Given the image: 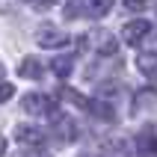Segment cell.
<instances>
[{"label":"cell","instance_id":"1","mask_svg":"<svg viewBox=\"0 0 157 157\" xmlns=\"http://www.w3.org/2000/svg\"><path fill=\"white\" fill-rule=\"evenodd\" d=\"M113 9V0H71V6L65 9V18L86 15V18H104Z\"/></svg>","mask_w":157,"mask_h":157},{"label":"cell","instance_id":"2","mask_svg":"<svg viewBox=\"0 0 157 157\" xmlns=\"http://www.w3.org/2000/svg\"><path fill=\"white\" fill-rule=\"evenodd\" d=\"M36 44H42V48H65L71 44V36L59 27H51V24H42L36 30Z\"/></svg>","mask_w":157,"mask_h":157},{"label":"cell","instance_id":"3","mask_svg":"<svg viewBox=\"0 0 157 157\" xmlns=\"http://www.w3.org/2000/svg\"><path fill=\"white\" fill-rule=\"evenodd\" d=\"M80 44H83V48L92 44L95 53H101V56H113V53H116V39L107 33V30H95V33L89 36V39H83Z\"/></svg>","mask_w":157,"mask_h":157},{"label":"cell","instance_id":"4","mask_svg":"<svg viewBox=\"0 0 157 157\" xmlns=\"http://www.w3.org/2000/svg\"><path fill=\"white\" fill-rule=\"evenodd\" d=\"M24 110L33 116H51L53 113V98L42 95V92H27L24 95Z\"/></svg>","mask_w":157,"mask_h":157},{"label":"cell","instance_id":"5","mask_svg":"<svg viewBox=\"0 0 157 157\" xmlns=\"http://www.w3.org/2000/svg\"><path fill=\"white\" fill-rule=\"evenodd\" d=\"M148 33H151V24H148V21H128V24L122 27L124 44H140L142 39H148Z\"/></svg>","mask_w":157,"mask_h":157},{"label":"cell","instance_id":"6","mask_svg":"<svg viewBox=\"0 0 157 157\" xmlns=\"http://www.w3.org/2000/svg\"><path fill=\"white\" fill-rule=\"evenodd\" d=\"M15 140L21 145H30V148H42L44 145V133L36 128V124H18L15 128Z\"/></svg>","mask_w":157,"mask_h":157},{"label":"cell","instance_id":"7","mask_svg":"<svg viewBox=\"0 0 157 157\" xmlns=\"http://www.w3.org/2000/svg\"><path fill=\"white\" fill-rule=\"evenodd\" d=\"M53 136L62 142H71L74 136H77V124H74V119H68V116H59V113H53Z\"/></svg>","mask_w":157,"mask_h":157},{"label":"cell","instance_id":"8","mask_svg":"<svg viewBox=\"0 0 157 157\" xmlns=\"http://www.w3.org/2000/svg\"><path fill=\"white\" fill-rule=\"evenodd\" d=\"M136 151H140V157H157V133L142 131L136 136Z\"/></svg>","mask_w":157,"mask_h":157},{"label":"cell","instance_id":"9","mask_svg":"<svg viewBox=\"0 0 157 157\" xmlns=\"http://www.w3.org/2000/svg\"><path fill=\"white\" fill-rule=\"evenodd\" d=\"M51 68H53V74H56V77H68L71 68H74V56H71V53H59V56H53Z\"/></svg>","mask_w":157,"mask_h":157},{"label":"cell","instance_id":"10","mask_svg":"<svg viewBox=\"0 0 157 157\" xmlns=\"http://www.w3.org/2000/svg\"><path fill=\"white\" fill-rule=\"evenodd\" d=\"M18 71H21V77H27V80H42V62L33 59V56H27Z\"/></svg>","mask_w":157,"mask_h":157},{"label":"cell","instance_id":"11","mask_svg":"<svg viewBox=\"0 0 157 157\" xmlns=\"http://www.w3.org/2000/svg\"><path fill=\"white\" fill-rule=\"evenodd\" d=\"M136 68L148 77H157V53H140L136 56Z\"/></svg>","mask_w":157,"mask_h":157},{"label":"cell","instance_id":"12","mask_svg":"<svg viewBox=\"0 0 157 157\" xmlns=\"http://www.w3.org/2000/svg\"><path fill=\"white\" fill-rule=\"evenodd\" d=\"M12 95H15V86H12V83L6 80V68L0 65V104H6Z\"/></svg>","mask_w":157,"mask_h":157},{"label":"cell","instance_id":"13","mask_svg":"<svg viewBox=\"0 0 157 157\" xmlns=\"http://www.w3.org/2000/svg\"><path fill=\"white\" fill-rule=\"evenodd\" d=\"M62 98H68L71 104H74V107H80V110H89V104H92L89 98H83L80 92H74V89H62Z\"/></svg>","mask_w":157,"mask_h":157},{"label":"cell","instance_id":"14","mask_svg":"<svg viewBox=\"0 0 157 157\" xmlns=\"http://www.w3.org/2000/svg\"><path fill=\"white\" fill-rule=\"evenodd\" d=\"M122 3H124V9H131V12H140V9L148 6V0H122Z\"/></svg>","mask_w":157,"mask_h":157},{"label":"cell","instance_id":"15","mask_svg":"<svg viewBox=\"0 0 157 157\" xmlns=\"http://www.w3.org/2000/svg\"><path fill=\"white\" fill-rule=\"evenodd\" d=\"M24 3H30L33 9H51L56 0H24Z\"/></svg>","mask_w":157,"mask_h":157},{"label":"cell","instance_id":"16","mask_svg":"<svg viewBox=\"0 0 157 157\" xmlns=\"http://www.w3.org/2000/svg\"><path fill=\"white\" fill-rule=\"evenodd\" d=\"M24 157H44V154H39V151H36V148H30V151H27Z\"/></svg>","mask_w":157,"mask_h":157},{"label":"cell","instance_id":"17","mask_svg":"<svg viewBox=\"0 0 157 157\" xmlns=\"http://www.w3.org/2000/svg\"><path fill=\"white\" fill-rule=\"evenodd\" d=\"M6 154V140H3V136H0V157Z\"/></svg>","mask_w":157,"mask_h":157}]
</instances>
